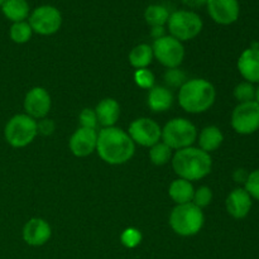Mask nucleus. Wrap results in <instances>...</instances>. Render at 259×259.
<instances>
[{
    "mask_svg": "<svg viewBox=\"0 0 259 259\" xmlns=\"http://www.w3.org/2000/svg\"><path fill=\"white\" fill-rule=\"evenodd\" d=\"M51 105H52L51 95L45 88L40 86L30 89L24 98L25 114L35 120L46 118L50 113Z\"/></svg>",
    "mask_w": 259,
    "mask_h": 259,
    "instance_id": "f8f14e48",
    "label": "nucleus"
},
{
    "mask_svg": "<svg viewBox=\"0 0 259 259\" xmlns=\"http://www.w3.org/2000/svg\"><path fill=\"white\" fill-rule=\"evenodd\" d=\"M244 189L252 199L259 201V168L250 172L244 182Z\"/></svg>",
    "mask_w": 259,
    "mask_h": 259,
    "instance_id": "7c9ffc66",
    "label": "nucleus"
},
{
    "mask_svg": "<svg viewBox=\"0 0 259 259\" xmlns=\"http://www.w3.org/2000/svg\"><path fill=\"white\" fill-rule=\"evenodd\" d=\"M232 128L235 133L250 136L259 131V104L257 101L238 104L232 113Z\"/></svg>",
    "mask_w": 259,
    "mask_h": 259,
    "instance_id": "9d476101",
    "label": "nucleus"
},
{
    "mask_svg": "<svg viewBox=\"0 0 259 259\" xmlns=\"http://www.w3.org/2000/svg\"><path fill=\"white\" fill-rule=\"evenodd\" d=\"M234 98L239 104L249 103L255 100V86L254 83H250L248 81L238 83L234 88Z\"/></svg>",
    "mask_w": 259,
    "mask_h": 259,
    "instance_id": "bb28decb",
    "label": "nucleus"
},
{
    "mask_svg": "<svg viewBox=\"0 0 259 259\" xmlns=\"http://www.w3.org/2000/svg\"><path fill=\"white\" fill-rule=\"evenodd\" d=\"M96 152L105 163L118 166L133 158L136 144L129 137L128 132L118 126H109L103 128L98 133Z\"/></svg>",
    "mask_w": 259,
    "mask_h": 259,
    "instance_id": "f257e3e1",
    "label": "nucleus"
},
{
    "mask_svg": "<svg viewBox=\"0 0 259 259\" xmlns=\"http://www.w3.org/2000/svg\"><path fill=\"white\" fill-rule=\"evenodd\" d=\"M172 167L179 179L199 181L211 172L212 159L210 153L191 146L176 151L172 157Z\"/></svg>",
    "mask_w": 259,
    "mask_h": 259,
    "instance_id": "f03ea898",
    "label": "nucleus"
},
{
    "mask_svg": "<svg viewBox=\"0 0 259 259\" xmlns=\"http://www.w3.org/2000/svg\"><path fill=\"white\" fill-rule=\"evenodd\" d=\"M153 50L152 46L146 45V43H141V45L136 46L133 50L129 53V62L137 70L141 68H147L153 61Z\"/></svg>",
    "mask_w": 259,
    "mask_h": 259,
    "instance_id": "5701e85b",
    "label": "nucleus"
},
{
    "mask_svg": "<svg viewBox=\"0 0 259 259\" xmlns=\"http://www.w3.org/2000/svg\"><path fill=\"white\" fill-rule=\"evenodd\" d=\"M169 14L171 13L168 12V9L164 5L152 4L144 10V19H146V23L151 28L164 27L168 22Z\"/></svg>",
    "mask_w": 259,
    "mask_h": 259,
    "instance_id": "b1692460",
    "label": "nucleus"
},
{
    "mask_svg": "<svg viewBox=\"0 0 259 259\" xmlns=\"http://www.w3.org/2000/svg\"><path fill=\"white\" fill-rule=\"evenodd\" d=\"M164 81H166L167 86H169V88H181L187 80L184 71L179 70V67H177L167 70V72L164 73Z\"/></svg>",
    "mask_w": 259,
    "mask_h": 259,
    "instance_id": "cd10ccee",
    "label": "nucleus"
},
{
    "mask_svg": "<svg viewBox=\"0 0 259 259\" xmlns=\"http://www.w3.org/2000/svg\"><path fill=\"white\" fill-rule=\"evenodd\" d=\"M237 67L244 81L259 83V47L252 46L242 52L238 58Z\"/></svg>",
    "mask_w": 259,
    "mask_h": 259,
    "instance_id": "dca6fc26",
    "label": "nucleus"
},
{
    "mask_svg": "<svg viewBox=\"0 0 259 259\" xmlns=\"http://www.w3.org/2000/svg\"><path fill=\"white\" fill-rule=\"evenodd\" d=\"M98 121L103 128L115 126L116 121L120 116V105L115 99H104L98 104L95 109Z\"/></svg>",
    "mask_w": 259,
    "mask_h": 259,
    "instance_id": "a211bd4d",
    "label": "nucleus"
},
{
    "mask_svg": "<svg viewBox=\"0 0 259 259\" xmlns=\"http://www.w3.org/2000/svg\"><path fill=\"white\" fill-rule=\"evenodd\" d=\"M4 2H5V0H0V7H2L3 3H4Z\"/></svg>",
    "mask_w": 259,
    "mask_h": 259,
    "instance_id": "4c0bfd02",
    "label": "nucleus"
},
{
    "mask_svg": "<svg viewBox=\"0 0 259 259\" xmlns=\"http://www.w3.org/2000/svg\"><path fill=\"white\" fill-rule=\"evenodd\" d=\"M134 81H136L139 88L151 90L154 86V75L148 68H141V70H137L136 73H134Z\"/></svg>",
    "mask_w": 259,
    "mask_h": 259,
    "instance_id": "c85d7f7f",
    "label": "nucleus"
},
{
    "mask_svg": "<svg viewBox=\"0 0 259 259\" xmlns=\"http://www.w3.org/2000/svg\"><path fill=\"white\" fill-rule=\"evenodd\" d=\"M253 205V199L250 195L245 191L244 187L234 189L227 197L225 207L230 217L234 219H244L250 212Z\"/></svg>",
    "mask_w": 259,
    "mask_h": 259,
    "instance_id": "f3484780",
    "label": "nucleus"
},
{
    "mask_svg": "<svg viewBox=\"0 0 259 259\" xmlns=\"http://www.w3.org/2000/svg\"><path fill=\"white\" fill-rule=\"evenodd\" d=\"M172 158V149L163 142H158L149 148V159L156 166H163Z\"/></svg>",
    "mask_w": 259,
    "mask_h": 259,
    "instance_id": "a878e982",
    "label": "nucleus"
},
{
    "mask_svg": "<svg viewBox=\"0 0 259 259\" xmlns=\"http://www.w3.org/2000/svg\"><path fill=\"white\" fill-rule=\"evenodd\" d=\"M38 134V123L27 114H17L8 120L4 128L5 141L14 148L29 146Z\"/></svg>",
    "mask_w": 259,
    "mask_h": 259,
    "instance_id": "423d86ee",
    "label": "nucleus"
},
{
    "mask_svg": "<svg viewBox=\"0 0 259 259\" xmlns=\"http://www.w3.org/2000/svg\"><path fill=\"white\" fill-rule=\"evenodd\" d=\"M197 142H199V148L205 151L206 153L217 151L224 142V134L218 126L209 125L205 126L200 134H197Z\"/></svg>",
    "mask_w": 259,
    "mask_h": 259,
    "instance_id": "412c9836",
    "label": "nucleus"
},
{
    "mask_svg": "<svg viewBox=\"0 0 259 259\" xmlns=\"http://www.w3.org/2000/svg\"><path fill=\"white\" fill-rule=\"evenodd\" d=\"M23 240L32 247L45 245L52 235L51 225L40 218H32L23 228Z\"/></svg>",
    "mask_w": 259,
    "mask_h": 259,
    "instance_id": "2eb2a0df",
    "label": "nucleus"
},
{
    "mask_svg": "<svg viewBox=\"0 0 259 259\" xmlns=\"http://www.w3.org/2000/svg\"><path fill=\"white\" fill-rule=\"evenodd\" d=\"M152 50H153V56L158 60V62L167 68H177L184 62V45L169 34L154 39Z\"/></svg>",
    "mask_w": 259,
    "mask_h": 259,
    "instance_id": "1a4fd4ad",
    "label": "nucleus"
},
{
    "mask_svg": "<svg viewBox=\"0 0 259 259\" xmlns=\"http://www.w3.org/2000/svg\"><path fill=\"white\" fill-rule=\"evenodd\" d=\"M187 7L190 8H200V7H204L206 5L207 0H182Z\"/></svg>",
    "mask_w": 259,
    "mask_h": 259,
    "instance_id": "f704fd0d",
    "label": "nucleus"
},
{
    "mask_svg": "<svg viewBox=\"0 0 259 259\" xmlns=\"http://www.w3.org/2000/svg\"><path fill=\"white\" fill-rule=\"evenodd\" d=\"M161 139L171 149L180 151L191 147L197 141V129L187 119L175 118L162 128Z\"/></svg>",
    "mask_w": 259,
    "mask_h": 259,
    "instance_id": "0eeeda50",
    "label": "nucleus"
},
{
    "mask_svg": "<svg viewBox=\"0 0 259 259\" xmlns=\"http://www.w3.org/2000/svg\"><path fill=\"white\" fill-rule=\"evenodd\" d=\"M128 134L134 144L151 148L152 146L161 141L162 128L158 123L152 119L139 118L132 121L128 129Z\"/></svg>",
    "mask_w": 259,
    "mask_h": 259,
    "instance_id": "9b49d317",
    "label": "nucleus"
},
{
    "mask_svg": "<svg viewBox=\"0 0 259 259\" xmlns=\"http://www.w3.org/2000/svg\"><path fill=\"white\" fill-rule=\"evenodd\" d=\"M254 101H257V103L259 104V83H258L257 88H255V100Z\"/></svg>",
    "mask_w": 259,
    "mask_h": 259,
    "instance_id": "e433bc0d",
    "label": "nucleus"
},
{
    "mask_svg": "<svg viewBox=\"0 0 259 259\" xmlns=\"http://www.w3.org/2000/svg\"><path fill=\"white\" fill-rule=\"evenodd\" d=\"M166 25L169 35L179 39L180 42H186L194 39L201 33L204 22L197 13L181 9L169 14Z\"/></svg>",
    "mask_w": 259,
    "mask_h": 259,
    "instance_id": "39448f33",
    "label": "nucleus"
},
{
    "mask_svg": "<svg viewBox=\"0 0 259 259\" xmlns=\"http://www.w3.org/2000/svg\"><path fill=\"white\" fill-rule=\"evenodd\" d=\"M121 243H123L124 247L126 248H136L141 244L142 242V234L138 229H134V228H128L123 232L120 237Z\"/></svg>",
    "mask_w": 259,
    "mask_h": 259,
    "instance_id": "2f4dec72",
    "label": "nucleus"
},
{
    "mask_svg": "<svg viewBox=\"0 0 259 259\" xmlns=\"http://www.w3.org/2000/svg\"><path fill=\"white\" fill-rule=\"evenodd\" d=\"M78 121H80L81 128H88V129H96L99 125L98 116L94 109H83L78 115Z\"/></svg>",
    "mask_w": 259,
    "mask_h": 259,
    "instance_id": "473e14b6",
    "label": "nucleus"
},
{
    "mask_svg": "<svg viewBox=\"0 0 259 259\" xmlns=\"http://www.w3.org/2000/svg\"><path fill=\"white\" fill-rule=\"evenodd\" d=\"M195 189L194 185L190 181L184 179H177L169 185L168 189V195L174 202H176V205H182V204H189L192 202L194 199Z\"/></svg>",
    "mask_w": 259,
    "mask_h": 259,
    "instance_id": "4be33fe9",
    "label": "nucleus"
},
{
    "mask_svg": "<svg viewBox=\"0 0 259 259\" xmlns=\"http://www.w3.org/2000/svg\"><path fill=\"white\" fill-rule=\"evenodd\" d=\"M174 104V94L166 86H153L148 94V106L154 113H163Z\"/></svg>",
    "mask_w": 259,
    "mask_h": 259,
    "instance_id": "6ab92c4d",
    "label": "nucleus"
},
{
    "mask_svg": "<svg viewBox=\"0 0 259 259\" xmlns=\"http://www.w3.org/2000/svg\"><path fill=\"white\" fill-rule=\"evenodd\" d=\"M4 17L12 23L27 20L30 14V7L28 0H5L0 7Z\"/></svg>",
    "mask_w": 259,
    "mask_h": 259,
    "instance_id": "aec40b11",
    "label": "nucleus"
},
{
    "mask_svg": "<svg viewBox=\"0 0 259 259\" xmlns=\"http://www.w3.org/2000/svg\"><path fill=\"white\" fill-rule=\"evenodd\" d=\"M28 23L33 33L40 35H52L57 33L62 25V14L53 5H40L30 12Z\"/></svg>",
    "mask_w": 259,
    "mask_h": 259,
    "instance_id": "6e6552de",
    "label": "nucleus"
},
{
    "mask_svg": "<svg viewBox=\"0 0 259 259\" xmlns=\"http://www.w3.org/2000/svg\"><path fill=\"white\" fill-rule=\"evenodd\" d=\"M211 200H212V191L210 187L201 186V187H199L197 190H195L192 202H194L197 207L202 209V207L209 206L210 202H211Z\"/></svg>",
    "mask_w": 259,
    "mask_h": 259,
    "instance_id": "c756f323",
    "label": "nucleus"
},
{
    "mask_svg": "<svg viewBox=\"0 0 259 259\" xmlns=\"http://www.w3.org/2000/svg\"><path fill=\"white\" fill-rule=\"evenodd\" d=\"M164 34V27H153L152 28V37L154 39H158V38L163 37Z\"/></svg>",
    "mask_w": 259,
    "mask_h": 259,
    "instance_id": "c9c22d12",
    "label": "nucleus"
},
{
    "mask_svg": "<svg viewBox=\"0 0 259 259\" xmlns=\"http://www.w3.org/2000/svg\"><path fill=\"white\" fill-rule=\"evenodd\" d=\"M206 9L210 18L220 25H230L235 23L240 14L238 0H207Z\"/></svg>",
    "mask_w": 259,
    "mask_h": 259,
    "instance_id": "ddd939ff",
    "label": "nucleus"
},
{
    "mask_svg": "<svg viewBox=\"0 0 259 259\" xmlns=\"http://www.w3.org/2000/svg\"><path fill=\"white\" fill-rule=\"evenodd\" d=\"M98 144V132L96 129L78 128L71 136L68 141V147L76 157H88L96 151Z\"/></svg>",
    "mask_w": 259,
    "mask_h": 259,
    "instance_id": "4468645a",
    "label": "nucleus"
},
{
    "mask_svg": "<svg viewBox=\"0 0 259 259\" xmlns=\"http://www.w3.org/2000/svg\"><path fill=\"white\" fill-rule=\"evenodd\" d=\"M205 215L202 209L194 202L176 205L169 214V225L176 234L181 237H192L202 229Z\"/></svg>",
    "mask_w": 259,
    "mask_h": 259,
    "instance_id": "20e7f679",
    "label": "nucleus"
},
{
    "mask_svg": "<svg viewBox=\"0 0 259 259\" xmlns=\"http://www.w3.org/2000/svg\"><path fill=\"white\" fill-rule=\"evenodd\" d=\"M217 90L205 78H191L180 88L179 104L190 114H201L209 110L215 103Z\"/></svg>",
    "mask_w": 259,
    "mask_h": 259,
    "instance_id": "7ed1b4c3",
    "label": "nucleus"
},
{
    "mask_svg": "<svg viewBox=\"0 0 259 259\" xmlns=\"http://www.w3.org/2000/svg\"><path fill=\"white\" fill-rule=\"evenodd\" d=\"M38 123V133L43 134V136H51V134L55 132V121L51 120V119H40Z\"/></svg>",
    "mask_w": 259,
    "mask_h": 259,
    "instance_id": "72a5a7b5",
    "label": "nucleus"
},
{
    "mask_svg": "<svg viewBox=\"0 0 259 259\" xmlns=\"http://www.w3.org/2000/svg\"><path fill=\"white\" fill-rule=\"evenodd\" d=\"M9 35L13 42L18 43V45H23V43H27L32 38L33 30L28 20H23V22L13 23L10 25Z\"/></svg>",
    "mask_w": 259,
    "mask_h": 259,
    "instance_id": "393cba45",
    "label": "nucleus"
}]
</instances>
